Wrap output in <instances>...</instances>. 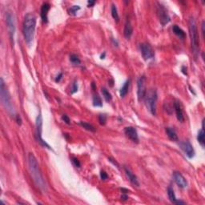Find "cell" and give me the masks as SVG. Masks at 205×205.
Instances as JSON below:
<instances>
[{"instance_id":"41","label":"cell","mask_w":205,"mask_h":205,"mask_svg":"<svg viewBox=\"0 0 205 205\" xmlns=\"http://www.w3.org/2000/svg\"><path fill=\"white\" fill-rule=\"evenodd\" d=\"M87 3H88V7H93L95 5V1H88L87 2Z\"/></svg>"},{"instance_id":"26","label":"cell","mask_w":205,"mask_h":205,"mask_svg":"<svg viewBox=\"0 0 205 205\" xmlns=\"http://www.w3.org/2000/svg\"><path fill=\"white\" fill-rule=\"evenodd\" d=\"M80 124L83 128H84V129H86V130H87V131H89V132H95V128L93 126L91 125V124H90V123H87V122H84V121H80Z\"/></svg>"},{"instance_id":"8","label":"cell","mask_w":205,"mask_h":205,"mask_svg":"<svg viewBox=\"0 0 205 205\" xmlns=\"http://www.w3.org/2000/svg\"><path fill=\"white\" fill-rule=\"evenodd\" d=\"M156 12L159 20H160V23L162 26H165L167 25L169 22L171 21V18L168 14L167 9L165 8V7L162 5V4L159 3L157 6Z\"/></svg>"},{"instance_id":"43","label":"cell","mask_w":205,"mask_h":205,"mask_svg":"<svg viewBox=\"0 0 205 205\" xmlns=\"http://www.w3.org/2000/svg\"><path fill=\"white\" fill-rule=\"evenodd\" d=\"M105 56H106V53H105V52H104V54H102V55H101V56H100V59H105Z\"/></svg>"},{"instance_id":"21","label":"cell","mask_w":205,"mask_h":205,"mask_svg":"<svg viewBox=\"0 0 205 205\" xmlns=\"http://www.w3.org/2000/svg\"><path fill=\"white\" fill-rule=\"evenodd\" d=\"M172 32H174L175 35H176L178 37H180V38H184L186 37L185 32L177 25H174L172 27Z\"/></svg>"},{"instance_id":"44","label":"cell","mask_w":205,"mask_h":205,"mask_svg":"<svg viewBox=\"0 0 205 205\" xmlns=\"http://www.w3.org/2000/svg\"><path fill=\"white\" fill-rule=\"evenodd\" d=\"M113 83H114V82H113V80H111L109 81V84H110V86H111V87L113 86Z\"/></svg>"},{"instance_id":"29","label":"cell","mask_w":205,"mask_h":205,"mask_svg":"<svg viewBox=\"0 0 205 205\" xmlns=\"http://www.w3.org/2000/svg\"><path fill=\"white\" fill-rule=\"evenodd\" d=\"M99 122L101 125H105L107 122V115L104 114H101L99 115Z\"/></svg>"},{"instance_id":"18","label":"cell","mask_w":205,"mask_h":205,"mask_svg":"<svg viewBox=\"0 0 205 205\" xmlns=\"http://www.w3.org/2000/svg\"><path fill=\"white\" fill-rule=\"evenodd\" d=\"M133 34V27H132L131 23L129 21H127L124 26V30H123V35L127 39H130Z\"/></svg>"},{"instance_id":"16","label":"cell","mask_w":205,"mask_h":205,"mask_svg":"<svg viewBox=\"0 0 205 205\" xmlns=\"http://www.w3.org/2000/svg\"><path fill=\"white\" fill-rule=\"evenodd\" d=\"M124 171H125V173L126 175H127L129 181H130L133 185H135L136 187H139V180H138V178H137L136 175L133 173L132 171L130 170L129 168H128V167H124Z\"/></svg>"},{"instance_id":"37","label":"cell","mask_w":205,"mask_h":205,"mask_svg":"<svg viewBox=\"0 0 205 205\" xmlns=\"http://www.w3.org/2000/svg\"><path fill=\"white\" fill-rule=\"evenodd\" d=\"M202 34H203V37L204 38V27H205V22H202Z\"/></svg>"},{"instance_id":"42","label":"cell","mask_w":205,"mask_h":205,"mask_svg":"<svg viewBox=\"0 0 205 205\" xmlns=\"http://www.w3.org/2000/svg\"><path fill=\"white\" fill-rule=\"evenodd\" d=\"M120 191L123 192V193H127V192H129V190H128V189H126V188H120Z\"/></svg>"},{"instance_id":"6","label":"cell","mask_w":205,"mask_h":205,"mask_svg":"<svg viewBox=\"0 0 205 205\" xmlns=\"http://www.w3.org/2000/svg\"><path fill=\"white\" fill-rule=\"evenodd\" d=\"M35 127H36V131H35V137L36 139L40 145H42L43 147H44L46 148H47L49 150H51V147L47 144V143L43 140L42 138V131H43V118L41 114H38L37 118H36V121H35Z\"/></svg>"},{"instance_id":"27","label":"cell","mask_w":205,"mask_h":205,"mask_svg":"<svg viewBox=\"0 0 205 205\" xmlns=\"http://www.w3.org/2000/svg\"><path fill=\"white\" fill-rule=\"evenodd\" d=\"M70 61H71V63H72L73 65H79L81 63L80 58L78 57V56L75 55V54H71L70 56Z\"/></svg>"},{"instance_id":"30","label":"cell","mask_w":205,"mask_h":205,"mask_svg":"<svg viewBox=\"0 0 205 205\" xmlns=\"http://www.w3.org/2000/svg\"><path fill=\"white\" fill-rule=\"evenodd\" d=\"M79 87H78V83H77L76 80L74 81V83L72 84V88H71V94H74L78 91Z\"/></svg>"},{"instance_id":"4","label":"cell","mask_w":205,"mask_h":205,"mask_svg":"<svg viewBox=\"0 0 205 205\" xmlns=\"http://www.w3.org/2000/svg\"><path fill=\"white\" fill-rule=\"evenodd\" d=\"M0 98H1L2 104L3 105L4 108H6V110L8 111V113L12 115H14V108L11 104V97H10V95H9V92L7 91V88L5 85L3 78H1V80H0Z\"/></svg>"},{"instance_id":"24","label":"cell","mask_w":205,"mask_h":205,"mask_svg":"<svg viewBox=\"0 0 205 205\" xmlns=\"http://www.w3.org/2000/svg\"><path fill=\"white\" fill-rule=\"evenodd\" d=\"M111 12L112 18L115 19V21H116V23H119V16L118 11H117V7H116L115 4H112V5H111Z\"/></svg>"},{"instance_id":"23","label":"cell","mask_w":205,"mask_h":205,"mask_svg":"<svg viewBox=\"0 0 205 205\" xmlns=\"http://www.w3.org/2000/svg\"><path fill=\"white\" fill-rule=\"evenodd\" d=\"M92 103H93V106L94 107H99L101 108L103 107V102L99 95H94L93 98H92Z\"/></svg>"},{"instance_id":"1","label":"cell","mask_w":205,"mask_h":205,"mask_svg":"<svg viewBox=\"0 0 205 205\" xmlns=\"http://www.w3.org/2000/svg\"><path fill=\"white\" fill-rule=\"evenodd\" d=\"M28 166H29V171H30L31 176L35 185L43 192H46L47 190V184L41 173V171L39 169L38 161L32 153H29L28 155Z\"/></svg>"},{"instance_id":"5","label":"cell","mask_w":205,"mask_h":205,"mask_svg":"<svg viewBox=\"0 0 205 205\" xmlns=\"http://www.w3.org/2000/svg\"><path fill=\"white\" fill-rule=\"evenodd\" d=\"M158 99L156 90L151 89L145 95V104L149 112L153 115H156V102Z\"/></svg>"},{"instance_id":"39","label":"cell","mask_w":205,"mask_h":205,"mask_svg":"<svg viewBox=\"0 0 205 205\" xmlns=\"http://www.w3.org/2000/svg\"><path fill=\"white\" fill-rule=\"evenodd\" d=\"M128 199V196L126 195V193H123L121 195V200H127Z\"/></svg>"},{"instance_id":"10","label":"cell","mask_w":205,"mask_h":205,"mask_svg":"<svg viewBox=\"0 0 205 205\" xmlns=\"http://www.w3.org/2000/svg\"><path fill=\"white\" fill-rule=\"evenodd\" d=\"M140 51L144 60L152 59L155 57V51L148 43L140 44Z\"/></svg>"},{"instance_id":"38","label":"cell","mask_w":205,"mask_h":205,"mask_svg":"<svg viewBox=\"0 0 205 205\" xmlns=\"http://www.w3.org/2000/svg\"><path fill=\"white\" fill-rule=\"evenodd\" d=\"M182 72H183V74L184 75H188V73H187V67L185 66H183L182 67Z\"/></svg>"},{"instance_id":"31","label":"cell","mask_w":205,"mask_h":205,"mask_svg":"<svg viewBox=\"0 0 205 205\" xmlns=\"http://www.w3.org/2000/svg\"><path fill=\"white\" fill-rule=\"evenodd\" d=\"M71 162H72V163H73L75 167H80V166H81V163H80V160H78L77 158H75V157H72V158H71Z\"/></svg>"},{"instance_id":"14","label":"cell","mask_w":205,"mask_h":205,"mask_svg":"<svg viewBox=\"0 0 205 205\" xmlns=\"http://www.w3.org/2000/svg\"><path fill=\"white\" fill-rule=\"evenodd\" d=\"M174 108H175L176 115V118H177L178 120L180 122H184V112L182 110V107H181L180 101L175 100V102H174Z\"/></svg>"},{"instance_id":"2","label":"cell","mask_w":205,"mask_h":205,"mask_svg":"<svg viewBox=\"0 0 205 205\" xmlns=\"http://www.w3.org/2000/svg\"><path fill=\"white\" fill-rule=\"evenodd\" d=\"M35 26H36V17L32 13H28L25 15L23 23V33L24 36L25 42L30 45L33 41L35 35Z\"/></svg>"},{"instance_id":"9","label":"cell","mask_w":205,"mask_h":205,"mask_svg":"<svg viewBox=\"0 0 205 205\" xmlns=\"http://www.w3.org/2000/svg\"><path fill=\"white\" fill-rule=\"evenodd\" d=\"M137 95H138V100L141 102L144 99L147 93L146 88V77L144 75L140 76L137 81Z\"/></svg>"},{"instance_id":"20","label":"cell","mask_w":205,"mask_h":205,"mask_svg":"<svg viewBox=\"0 0 205 205\" xmlns=\"http://www.w3.org/2000/svg\"><path fill=\"white\" fill-rule=\"evenodd\" d=\"M197 140L200 143V144L203 147H204L205 141H204V120L202 123V129L198 132L197 135Z\"/></svg>"},{"instance_id":"34","label":"cell","mask_w":205,"mask_h":205,"mask_svg":"<svg viewBox=\"0 0 205 205\" xmlns=\"http://www.w3.org/2000/svg\"><path fill=\"white\" fill-rule=\"evenodd\" d=\"M108 161H109V162H111V163H112L113 165H115V167H119V163H117V161H115V160H114L113 158H111V157H109V158H108Z\"/></svg>"},{"instance_id":"7","label":"cell","mask_w":205,"mask_h":205,"mask_svg":"<svg viewBox=\"0 0 205 205\" xmlns=\"http://www.w3.org/2000/svg\"><path fill=\"white\" fill-rule=\"evenodd\" d=\"M6 23H7V27L9 32V35L10 38L12 43V44H14V33H15V23H14V15L12 14L11 11H7L6 13Z\"/></svg>"},{"instance_id":"13","label":"cell","mask_w":205,"mask_h":205,"mask_svg":"<svg viewBox=\"0 0 205 205\" xmlns=\"http://www.w3.org/2000/svg\"><path fill=\"white\" fill-rule=\"evenodd\" d=\"M173 179L176 184L181 188H185L188 187V181L184 177V176L179 171H174Z\"/></svg>"},{"instance_id":"45","label":"cell","mask_w":205,"mask_h":205,"mask_svg":"<svg viewBox=\"0 0 205 205\" xmlns=\"http://www.w3.org/2000/svg\"><path fill=\"white\" fill-rule=\"evenodd\" d=\"M91 87H92V89H93V90H95V83H92V84H91Z\"/></svg>"},{"instance_id":"28","label":"cell","mask_w":205,"mask_h":205,"mask_svg":"<svg viewBox=\"0 0 205 205\" xmlns=\"http://www.w3.org/2000/svg\"><path fill=\"white\" fill-rule=\"evenodd\" d=\"M80 7L78 6V5H75V6H72L69 9V14H71V15H75L77 13V11H80Z\"/></svg>"},{"instance_id":"17","label":"cell","mask_w":205,"mask_h":205,"mask_svg":"<svg viewBox=\"0 0 205 205\" xmlns=\"http://www.w3.org/2000/svg\"><path fill=\"white\" fill-rule=\"evenodd\" d=\"M51 8V5L48 3H44L43 4L42 7H41V11H40V16L43 23H47V14H48V11Z\"/></svg>"},{"instance_id":"11","label":"cell","mask_w":205,"mask_h":205,"mask_svg":"<svg viewBox=\"0 0 205 205\" xmlns=\"http://www.w3.org/2000/svg\"><path fill=\"white\" fill-rule=\"evenodd\" d=\"M180 147L181 150L185 153V155L189 158L191 159L195 156V151L193 147L191 145L190 142L188 141H182L180 143Z\"/></svg>"},{"instance_id":"32","label":"cell","mask_w":205,"mask_h":205,"mask_svg":"<svg viewBox=\"0 0 205 205\" xmlns=\"http://www.w3.org/2000/svg\"><path fill=\"white\" fill-rule=\"evenodd\" d=\"M100 178L102 180H108V174L105 172L104 171H100Z\"/></svg>"},{"instance_id":"40","label":"cell","mask_w":205,"mask_h":205,"mask_svg":"<svg viewBox=\"0 0 205 205\" xmlns=\"http://www.w3.org/2000/svg\"><path fill=\"white\" fill-rule=\"evenodd\" d=\"M111 42L113 43V44H114L115 47H118L119 43H118V41H117L116 39H115V38H111Z\"/></svg>"},{"instance_id":"12","label":"cell","mask_w":205,"mask_h":205,"mask_svg":"<svg viewBox=\"0 0 205 205\" xmlns=\"http://www.w3.org/2000/svg\"><path fill=\"white\" fill-rule=\"evenodd\" d=\"M124 134L126 136L131 139L132 142L139 143V136L136 129L133 127H126L124 128Z\"/></svg>"},{"instance_id":"19","label":"cell","mask_w":205,"mask_h":205,"mask_svg":"<svg viewBox=\"0 0 205 205\" xmlns=\"http://www.w3.org/2000/svg\"><path fill=\"white\" fill-rule=\"evenodd\" d=\"M165 132L167 136H168V138L172 140V141H178V136L176 132L175 131V129H173L172 128H166L165 129Z\"/></svg>"},{"instance_id":"25","label":"cell","mask_w":205,"mask_h":205,"mask_svg":"<svg viewBox=\"0 0 205 205\" xmlns=\"http://www.w3.org/2000/svg\"><path fill=\"white\" fill-rule=\"evenodd\" d=\"M101 92H102V95H103L105 100L107 101V102H111V99H112V96H111V93L105 87H102L101 88Z\"/></svg>"},{"instance_id":"35","label":"cell","mask_w":205,"mask_h":205,"mask_svg":"<svg viewBox=\"0 0 205 205\" xmlns=\"http://www.w3.org/2000/svg\"><path fill=\"white\" fill-rule=\"evenodd\" d=\"M15 121L17 122V123L19 125L22 124V119L19 115H15Z\"/></svg>"},{"instance_id":"15","label":"cell","mask_w":205,"mask_h":205,"mask_svg":"<svg viewBox=\"0 0 205 205\" xmlns=\"http://www.w3.org/2000/svg\"><path fill=\"white\" fill-rule=\"evenodd\" d=\"M167 195H168V198L170 200V201L171 203H173L177 205H182V204H185V202L182 201V200H179L176 199V195H175V192H174L173 188H171V186H169L167 188Z\"/></svg>"},{"instance_id":"33","label":"cell","mask_w":205,"mask_h":205,"mask_svg":"<svg viewBox=\"0 0 205 205\" xmlns=\"http://www.w3.org/2000/svg\"><path fill=\"white\" fill-rule=\"evenodd\" d=\"M61 119H62L63 121H64L65 123H66L67 124H71V120H70V118L68 117V115H63Z\"/></svg>"},{"instance_id":"36","label":"cell","mask_w":205,"mask_h":205,"mask_svg":"<svg viewBox=\"0 0 205 205\" xmlns=\"http://www.w3.org/2000/svg\"><path fill=\"white\" fill-rule=\"evenodd\" d=\"M62 78H63V73H62V72H60V73H59V75H58L56 77V80H56V83H59V81L62 80Z\"/></svg>"},{"instance_id":"3","label":"cell","mask_w":205,"mask_h":205,"mask_svg":"<svg viewBox=\"0 0 205 205\" xmlns=\"http://www.w3.org/2000/svg\"><path fill=\"white\" fill-rule=\"evenodd\" d=\"M188 29H189V35L191 38V52L193 53L194 56L196 58L200 51V39H199L198 30L196 23L193 17H191L188 21Z\"/></svg>"},{"instance_id":"22","label":"cell","mask_w":205,"mask_h":205,"mask_svg":"<svg viewBox=\"0 0 205 205\" xmlns=\"http://www.w3.org/2000/svg\"><path fill=\"white\" fill-rule=\"evenodd\" d=\"M129 87H130V80H127L124 84L123 85V87H121V89L119 91V94L121 97H124L126 95L128 94L129 90Z\"/></svg>"}]
</instances>
